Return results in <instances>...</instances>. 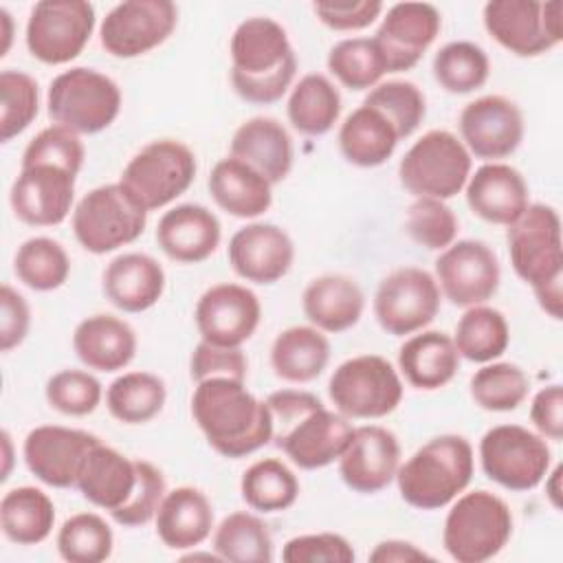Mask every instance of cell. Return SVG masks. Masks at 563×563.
Listing matches in <instances>:
<instances>
[{
  "label": "cell",
  "instance_id": "cell-7",
  "mask_svg": "<svg viewBox=\"0 0 563 563\" xmlns=\"http://www.w3.org/2000/svg\"><path fill=\"white\" fill-rule=\"evenodd\" d=\"M147 209L121 185L110 183L90 189L73 209V233L79 246L92 255L112 253L141 238Z\"/></svg>",
  "mask_w": 563,
  "mask_h": 563
},
{
  "label": "cell",
  "instance_id": "cell-52",
  "mask_svg": "<svg viewBox=\"0 0 563 563\" xmlns=\"http://www.w3.org/2000/svg\"><path fill=\"white\" fill-rule=\"evenodd\" d=\"M86 158V147L79 139V134H75L68 128L62 125H48L44 130H40L29 145L22 152V165H37V163H48V165H57L64 167L73 174H79L81 165Z\"/></svg>",
  "mask_w": 563,
  "mask_h": 563
},
{
  "label": "cell",
  "instance_id": "cell-43",
  "mask_svg": "<svg viewBox=\"0 0 563 563\" xmlns=\"http://www.w3.org/2000/svg\"><path fill=\"white\" fill-rule=\"evenodd\" d=\"M15 277L37 292L57 290L70 275V260L66 249L53 238H29L13 257Z\"/></svg>",
  "mask_w": 563,
  "mask_h": 563
},
{
  "label": "cell",
  "instance_id": "cell-20",
  "mask_svg": "<svg viewBox=\"0 0 563 563\" xmlns=\"http://www.w3.org/2000/svg\"><path fill=\"white\" fill-rule=\"evenodd\" d=\"M77 174L48 165H24L9 191L13 216L29 227L62 224L73 211Z\"/></svg>",
  "mask_w": 563,
  "mask_h": 563
},
{
  "label": "cell",
  "instance_id": "cell-37",
  "mask_svg": "<svg viewBox=\"0 0 563 563\" xmlns=\"http://www.w3.org/2000/svg\"><path fill=\"white\" fill-rule=\"evenodd\" d=\"M55 526L53 499L35 486H18L0 499L2 534L18 545H35L48 539Z\"/></svg>",
  "mask_w": 563,
  "mask_h": 563
},
{
  "label": "cell",
  "instance_id": "cell-51",
  "mask_svg": "<svg viewBox=\"0 0 563 563\" xmlns=\"http://www.w3.org/2000/svg\"><path fill=\"white\" fill-rule=\"evenodd\" d=\"M44 396L55 411L81 418L99 407L103 398V387L99 378L92 376L90 372L62 369L46 380Z\"/></svg>",
  "mask_w": 563,
  "mask_h": 563
},
{
  "label": "cell",
  "instance_id": "cell-34",
  "mask_svg": "<svg viewBox=\"0 0 563 563\" xmlns=\"http://www.w3.org/2000/svg\"><path fill=\"white\" fill-rule=\"evenodd\" d=\"M398 369L411 387L433 391L453 380L460 369V354L446 332L420 330L400 345Z\"/></svg>",
  "mask_w": 563,
  "mask_h": 563
},
{
  "label": "cell",
  "instance_id": "cell-61",
  "mask_svg": "<svg viewBox=\"0 0 563 563\" xmlns=\"http://www.w3.org/2000/svg\"><path fill=\"white\" fill-rule=\"evenodd\" d=\"M0 22H2V37H4V46L0 48V57H4L7 55V51H9V44H11V33H13V20H11V13L2 7L0 9Z\"/></svg>",
  "mask_w": 563,
  "mask_h": 563
},
{
  "label": "cell",
  "instance_id": "cell-49",
  "mask_svg": "<svg viewBox=\"0 0 563 563\" xmlns=\"http://www.w3.org/2000/svg\"><path fill=\"white\" fill-rule=\"evenodd\" d=\"M40 110L37 81L22 70L7 68L0 73V139L9 143L22 134Z\"/></svg>",
  "mask_w": 563,
  "mask_h": 563
},
{
  "label": "cell",
  "instance_id": "cell-28",
  "mask_svg": "<svg viewBox=\"0 0 563 563\" xmlns=\"http://www.w3.org/2000/svg\"><path fill=\"white\" fill-rule=\"evenodd\" d=\"M106 299L123 312L150 310L165 292V271L147 253H121L101 277Z\"/></svg>",
  "mask_w": 563,
  "mask_h": 563
},
{
  "label": "cell",
  "instance_id": "cell-27",
  "mask_svg": "<svg viewBox=\"0 0 563 563\" xmlns=\"http://www.w3.org/2000/svg\"><path fill=\"white\" fill-rule=\"evenodd\" d=\"M464 189L468 209L490 224L510 227L530 205L528 183L506 163H484L468 176Z\"/></svg>",
  "mask_w": 563,
  "mask_h": 563
},
{
  "label": "cell",
  "instance_id": "cell-14",
  "mask_svg": "<svg viewBox=\"0 0 563 563\" xmlns=\"http://www.w3.org/2000/svg\"><path fill=\"white\" fill-rule=\"evenodd\" d=\"M95 22V7L86 0L35 2L26 20V48L42 64H68L86 48Z\"/></svg>",
  "mask_w": 563,
  "mask_h": 563
},
{
  "label": "cell",
  "instance_id": "cell-22",
  "mask_svg": "<svg viewBox=\"0 0 563 563\" xmlns=\"http://www.w3.org/2000/svg\"><path fill=\"white\" fill-rule=\"evenodd\" d=\"M442 29L440 11L429 2L391 4L374 35L387 73L413 68Z\"/></svg>",
  "mask_w": 563,
  "mask_h": 563
},
{
  "label": "cell",
  "instance_id": "cell-19",
  "mask_svg": "<svg viewBox=\"0 0 563 563\" xmlns=\"http://www.w3.org/2000/svg\"><path fill=\"white\" fill-rule=\"evenodd\" d=\"M194 319L202 341L240 347L255 334L262 319V303L251 288L222 282L200 295Z\"/></svg>",
  "mask_w": 563,
  "mask_h": 563
},
{
  "label": "cell",
  "instance_id": "cell-5",
  "mask_svg": "<svg viewBox=\"0 0 563 563\" xmlns=\"http://www.w3.org/2000/svg\"><path fill=\"white\" fill-rule=\"evenodd\" d=\"M473 446L464 435L444 433L424 442L396 471L398 493L411 508L440 510L471 484Z\"/></svg>",
  "mask_w": 563,
  "mask_h": 563
},
{
  "label": "cell",
  "instance_id": "cell-45",
  "mask_svg": "<svg viewBox=\"0 0 563 563\" xmlns=\"http://www.w3.org/2000/svg\"><path fill=\"white\" fill-rule=\"evenodd\" d=\"M328 70L350 90H372L387 66L374 37H347L330 48Z\"/></svg>",
  "mask_w": 563,
  "mask_h": 563
},
{
  "label": "cell",
  "instance_id": "cell-40",
  "mask_svg": "<svg viewBox=\"0 0 563 563\" xmlns=\"http://www.w3.org/2000/svg\"><path fill=\"white\" fill-rule=\"evenodd\" d=\"M451 339L460 358L473 363H490L508 350L510 328L497 308L479 303L466 308Z\"/></svg>",
  "mask_w": 563,
  "mask_h": 563
},
{
  "label": "cell",
  "instance_id": "cell-2",
  "mask_svg": "<svg viewBox=\"0 0 563 563\" xmlns=\"http://www.w3.org/2000/svg\"><path fill=\"white\" fill-rule=\"evenodd\" d=\"M191 416L209 446L222 457H244L271 442L273 422L266 400L255 398L244 380L207 378L196 383Z\"/></svg>",
  "mask_w": 563,
  "mask_h": 563
},
{
  "label": "cell",
  "instance_id": "cell-58",
  "mask_svg": "<svg viewBox=\"0 0 563 563\" xmlns=\"http://www.w3.org/2000/svg\"><path fill=\"white\" fill-rule=\"evenodd\" d=\"M530 422L539 435L559 442L563 438V389L552 383L539 389L530 405Z\"/></svg>",
  "mask_w": 563,
  "mask_h": 563
},
{
  "label": "cell",
  "instance_id": "cell-18",
  "mask_svg": "<svg viewBox=\"0 0 563 563\" xmlns=\"http://www.w3.org/2000/svg\"><path fill=\"white\" fill-rule=\"evenodd\" d=\"M460 141L471 156L497 163L510 156L523 141V114L504 95H484L460 112Z\"/></svg>",
  "mask_w": 563,
  "mask_h": 563
},
{
  "label": "cell",
  "instance_id": "cell-41",
  "mask_svg": "<svg viewBox=\"0 0 563 563\" xmlns=\"http://www.w3.org/2000/svg\"><path fill=\"white\" fill-rule=\"evenodd\" d=\"M213 552L231 563H271L273 537L257 515L238 510L218 523L213 532Z\"/></svg>",
  "mask_w": 563,
  "mask_h": 563
},
{
  "label": "cell",
  "instance_id": "cell-12",
  "mask_svg": "<svg viewBox=\"0 0 563 563\" xmlns=\"http://www.w3.org/2000/svg\"><path fill=\"white\" fill-rule=\"evenodd\" d=\"M479 462L488 479L506 490L526 493L548 475L552 451L543 435L521 424H497L479 440Z\"/></svg>",
  "mask_w": 563,
  "mask_h": 563
},
{
  "label": "cell",
  "instance_id": "cell-29",
  "mask_svg": "<svg viewBox=\"0 0 563 563\" xmlns=\"http://www.w3.org/2000/svg\"><path fill=\"white\" fill-rule=\"evenodd\" d=\"M231 156L244 161L275 185L292 169V139L277 119L253 117L233 132Z\"/></svg>",
  "mask_w": 563,
  "mask_h": 563
},
{
  "label": "cell",
  "instance_id": "cell-30",
  "mask_svg": "<svg viewBox=\"0 0 563 563\" xmlns=\"http://www.w3.org/2000/svg\"><path fill=\"white\" fill-rule=\"evenodd\" d=\"M73 350L88 369L119 372L136 354V334L128 321L99 312L77 323Z\"/></svg>",
  "mask_w": 563,
  "mask_h": 563
},
{
  "label": "cell",
  "instance_id": "cell-56",
  "mask_svg": "<svg viewBox=\"0 0 563 563\" xmlns=\"http://www.w3.org/2000/svg\"><path fill=\"white\" fill-rule=\"evenodd\" d=\"M321 24L332 31H361L383 13L380 0H319L312 4Z\"/></svg>",
  "mask_w": 563,
  "mask_h": 563
},
{
  "label": "cell",
  "instance_id": "cell-54",
  "mask_svg": "<svg viewBox=\"0 0 563 563\" xmlns=\"http://www.w3.org/2000/svg\"><path fill=\"white\" fill-rule=\"evenodd\" d=\"M165 493H167V486H165V475L161 473V468L147 460H141V482H139L134 497L130 499L128 506L112 512L110 517L123 528L145 526L156 517V510H158Z\"/></svg>",
  "mask_w": 563,
  "mask_h": 563
},
{
  "label": "cell",
  "instance_id": "cell-44",
  "mask_svg": "<svg viewBox=\"0 0 563 563\" xmlns=\"http://www.w3.org/2000/svg\"><path fill=\"white\" fill-rule=\"evenodd\" d=\"M433 77L446 92L468 95L482 88L490 75V62L482 46L475 42L457 40L444 44L431 64Z\"/></svg>",
  "mask_w": 563,
  "mask_h": 563
},
{
  "label": "cell",
  "instance_id": "cell-46",
  "mask_svg": "<svg viewBox=\"0 0 563 563\" xmlns=\"http://www.w3.org/2000/svg\"><path fill=\"white\" fill-rule=\"evenodd\" d=\"M114 534L97 512L68 517L57 532V552L68 563H101L110 559Z\"/></svg>",
  "mask_w": 563,
  "mask_h": 563
},
{
  "label": "cell",
  "instance_id": "cell-38",
  "mask_svg": "<svg viewBox=\"0 0 563 563\" xmlns=\"http://www.w3.org/2000/svg\"><path fill=\"white\" fill-rule=\"evenodd\" d=\"M286 114L290 125L306 136H323L341 114L339 88L321 73L303 75L290 90Z\"/></svg>",
  "mask_w": 563,
  "mask_h": 563
},
{
  "label": "cell",
  "instance_id": "cell-50",
  "mask_svg": "<svg viewBox=\"0 0 563 563\" xmlns=\"http://www.w3.org/2000/svg\"><path fill=\"white\" fill-rule=\"evenodd\" d=\"M405 229L416 244L429 251H444L455 242L460 222L444 200L416 198L407 209Z\"/></svg>",
  "mask_w": 563,
  "mask_h": 563
},
{
  "label": "cell",
  "instance_id": "cell-13",
  "mask_svg": "<svg viewBox=\"0 0 563 563\" xmlns=\"http://www.w3.org/2000/svg\"><path fill=\"white\" fill-rule=\"evenodd\" d=\"M563 4L559 0H490L484 4V29L517 57H537L561 44Z\"/></svg>",
  "mask_w": 563,
  "mask_h": 563
},
{
  "label": "cell",
  "instance_id": "cell-36",
  "mask_svg": "<svg viewBox=\"0 0 563 563\" xmlns=\"http://www.w3.org/2000/svg\"><path fill=\"white\" fill-rule=\"evenodd\" d=\"M330 361V341L314 325L282 330L271 345V367L286 383H310Z\"/></svg>",
  "mask_w": 563,
  "mask_h": 563
},
{
  "label": "cell",
  "instance_id": "cell-39",
  "mask_svg": "<svg viewBox=\"0 0 563 563\" xmlns=\"http://www.w3.org/2000/svg\"><path fill=\"white\" fill-rule=\"evenodd\" d=\"M167 400L163 378L150 372H125L106 389L110 416L123 424H145L156 418Z\"/></svg>",
  "mask_w": 563,
  "mask_h": 563
},
{
  "label": "cell",
  "instance_id": "cell-16",
  "mask_svg": "<svg viewBox=\"0 0 563 563\" xmlns=\"http://www.w3.org/2000/svg\"><path fill=\"white\" fill-rule=\"evenodd\" d=\"M176 22L178 7L169 0H125L106 13L99 42L112 57H141L161 46L174 33Z\"/></svg>",
  "mask_w": 563,
  "mask_h": 563
},
{
  "label": "cell",
  "instance_id": "cell-23",
  "mask_svg": "<svg viewBox=\"0 0 563 563\" xmlns=\"http://www.w3.org/2000/svg\"><path fill=\"white\" fill-rule=\"evenodd\" d=\"M339 462V475L347 488L361 495L380 493L396 479L400 444L394 431L380 424L354 427Z\"/></svg>",
  "mask_w": 563,
  "mask_h": 563
},
{
  "label": "cell",
  "instance_id": "cell-17",
  "mask_svg": "<svg viewBox=\"0 0 563 563\" xmlns=\"http://www.w3.org/2000/svg\"><path fill=\"white\" fill-rule=\"evenodd\" d=\"M501 279L495 251L482 240H457L435 260V282L440 292L460 308L488 301Z\"/></svg>",
  "mask_w": 563,
  "mask_h": 563
},
{
  "label": "cell",
  "instance_id": "cell-35",
  "mask_svg": "<svg viewBox=\"0 0 563 563\" xmlns=\"http://www.w3.org/2000/svg\"><path fill=\"white\" fill-rule=\"evenodd\" d=\"M396 128L376 108L361 103L339 128V150L356 167H378L387 163L398 145Z\"/></svg>",
  "mask_w": 563,
  "mask_h": 563
},
{
  "label": "cell",
  "instance_id": "cell-59",
  "mask_svg": "<svg viewBox=\"0 0 563 563\" xmlns=\"http://www.w3.org/2000/svg\"><path fill=\"white\" fill-rule=\"evenodd\" d=\"M369 561L372 563H411V561H433V556L420 550L411 541L387 539V541H380L369 552Z\"/></svg>",
  "mask_w": 563,
  "mask_h": 563
},
{
  "label": "cell",
  "instance_id": "cell-3",
  "mask_svg": "<svg viewBox=\"0 0 563 563\" xmlns=\"http://www.w3.org/2000/svg\"><path fill=\"white\" fill-rule=\"evenodd\" d=\"M231 86L249 103L279 101L297 73V57L286 29L266 15L240 22L229 42Z\"/></svg>",
  "mask_w": 563,
  "mask_h": 563
},
{
  "label": "cell",
  "instance_id": "cell-11",
  "mask_svg": "<svg viewBox=\"0 0 563 563\" xmlns=\"http://www.w3.org/2000/svg\"><path fill=\"white\" fill-rule=\"evenodd\" d=\"M196 154L176 139L143 145L123 167L119 183L147 209H161L183 196L196 178Z\"/></svg>",
  "mask_w": 563,
  "mask_h": 563
},
{
  "label": "cell",
  "instance_id": "cell-26",
  "mask_svg": "<svg viewBox=\"0 0 563 563\" xmlns=\"http://www.w3.org/2000/svg\"><path fill=\"white\" fill-rule=\"evenodd\" d=\"M222 227L218 216L194 202L176 205L165 211L156 227V242L161 251L180 264H198L216 253L220 246Z\"/></svg>",
  "mask_w": 563,
  "mask_h": 563
},
{
  "label": "cell",
  "instance_id": "cell-9",
  "mask_svg": "<svg viewBox=\"0 0 563 563\" xmlns=\"http://www.w3.org/2000/svg\"><path fill=\"white\" fill-rule=\"evenodd\" d=\"M471 176V154L449 130L424 132L398 165L400 185L416 198L449 200Z\"/></svg>",
  "mask_w": 563,
  "mask_h": 563
},
{
  "label": "cell",
  "instance_id": "cell-31",
  "mask_svg": "<svg viewBox=\"0 0 563 563\" xmlns=\"http://www.w3.org/2000/svg\"><path fill=\"white\" fill-rule=\"evenodd\" d=\"M156 534L169 550H191L200 545L213 528V506L196 486L167 490L156 517Z\"/></svg>",
  "mask_w": 563,
  "mask_h": 563
},
{
  "label": "cell",
  "instance_id": "cell-32",
  "mask_svg": "<svg viewBox=\"0 0 563 563\" xmlns=\"http://www.w3.org/2000/svg\"><path fill=\"white\" fill-rule=\"evenodd\" d=\"M306 319L321 332H345L358 323L365 308L361 286L339 273L314 277L301 295Z\"/></svg>",
  "mask_w": 563,
  "mask_h": 563
},
{
  "label": "cell",
  "instance_id": "cell-8",
  "mask_svg": "<svg viewBox=\"0 0 563 563\" xmlns=\"http://www.w3.org/2000/svg\"><path fill=\"white\" fill-rule=\"evenodd\" d=\"M46 110L55 125L75 134H97L119 117L121 90L112 77L95 68L75 66L51 81Z\"/></svg>",
  "mask_w": 563,
  "mask_h": 563
},
{
  "label": "cell",
  "instance_id": "cell-6",
  "mask_svg": "<svg viewBox=\"0 0 563 563\" xmlns=\"http://www.w3.org/2000/svg\"><path fill=\"white\" fill-rule=\"evenodd\" d=\"M512 537V512L490 490H471L453 499L442 528V545L457 563H484Z\"/></svg>",
  "mask_w": 563,
  "mask_h": 563
},
{
  "label": "cell",
  "instance_id": "cell-62",
  "mask_svg": "<svg viewBox=\"0 0 563 563\" xmlns=\"http://www.w3.org/2000/svg\"><path fill=\"white\" fill-rule=\"evenodd\" d=\"M2 451H4V468H2V482L9 477L11 473V462H13V449H11V435L4 429L2 431Z\"/></svg>",
  "mask_w": 563,
  "mask_h": 563
},
{
  "label": "cell",
  "instance_id": "cell-57",
  "mask_svg": "<svg viewBox=\"0 0 563 563\" xmlns=\"http://www.w3.org/2000/svg\"><path fill=\"white\" fill-rule=\"evenodd\" d=\"M31 325V310L26 299L13 290L9 284L0 288V350L9 352L18 347Z\"/></svg>",
  "mask_w": 563,
  "mask_h": 563
},
{
  "label": "cell",
  "instance_id": "cell-25",
  "mask_svg": "<svg viewBox=\"0 0 563 563\" xmlns=\"http://www.w3.org/2000/svg\"><path fill=\"white\" fill-rule=\"evenodd\" d=\"M141 482V460H130L101 440L88 451L75 488L110 515L130 504Z\"/></svg>",
  "mask_w": 563,
  "mask_h": 563
},
{
  "label": "cell",
  "instance_id": "cell-42",
  "mask_svg": "<svg viewBox=\"0 0 563 563\" xmlns=\"http://www.w3.org/2000/svg\"><path fill=\"white\" fill-rule=\"evenodd\" d=\"M240 493L249 508L260 512H279L297 501L299 479L282 460L264 457L242 473Z\"/></svg>",
  "mask_w": 563,
  "mask_h": 563
},
{
  "label": "cell",
  "instance_id": "cell-47",
  "mask_svg": "<svg viewBox=\"0 0 563 563\" xmlns=\"http://www.w3.org/2000/svg\"><path fill=\"white\" fill-rule=\"evenodd\" d=\"M530 391V378L515 363H488L471 376V398L486 411H515Z\"/></svg>",
  "mask_w": 563,
  "mask_h": 563
},
{
  "label": "cell",
  "instance_id": "cell-4",
  "mask_svg": "<svg viewBox=\"0 0 563 563\" xmlns=\"http://www.w3.org/2000/svg\"><path fill=\"white\" fill-rule=\"evenodd\" d=\"M512 271L523 279L541 310L563 317V240L561 220L554 207L534 202L508 227L506 233Z\"/></svg>",
  "mask_w": 563,
  "mask_h": 563
},
{
  "label": "cell",
  "instance_id": "cell-10",
  "mask_svg": "<svg viewBox=\"0 0 563 563\" xmlns=\"http://www.w3.org/2000/svg\"><path fill=\"white\" fill-rule=\"evenodd\" d=\"M328 396L350 420H376L391 413L402 400V380L394 365L378 354H358L343 361L330 376Z\"/></svg>",
  "mask_w": 563,
  "mask_h": 563
},
{
  "label": "cell",
  "instance_id": "cell-55",
  "mask_svg": "<svg viewBox=\"0 0 563 563\" xmlns=\"http://www.w3.org/2000/svg\"><path fill=\"white\" fill-rule=\"evenodd\" d=\"M249 361L240 347H222L200 341L189 358V376L200 383L207 378L244 380Z\"/></svg>",
  "mask_w": 563,
  "mask_h": 563
},
{
  "label": "cell",
  "instance_id": "cell-60",
  "mask_svg": "<svg viewBox=\"0 0 563 563\" xmlns=\"http://www.w3.org/2000/svg\"><path fill=\"white\" fill-rule=\"evenodd\" d=\"M545 479V495L554 508H561V466H554V471L543 477Z\"/></svg>",
  "mask_w": 563,
  "mask_h": 563
},
{
  "label": "cell",
  "instance_id": "cell-24",
  "mask_svg": "<svg viewBox=\"0 0 563 563\" xmlns=\"http://www.w3.org/2000/svg\"><path fill=\"white\" fill-rule=\"evenodd\" d=\"M227 255L238 277L253 284H275L290 271L295 244L282 227L251 222L231 235Z\"/></svg>",
  "mask_w": 563,
  "mask_h": 563
},
{
  "label": "cell",
  "instance_id": "cell-21",
  "mask_svg": "<svg viewBox=\"0 0 563 563\" xmlns=\"http://www.w3.org/2000/svg\"><path fill=\"white\" fill-rule=\"evenodd\" d=\"M99 442L95 433L59 427L40 424L31 429L22 444L26 468L46 486L73 488L88 451Z\"/></svg>",
  "mask_w": 563,
  "mask_h": 563
},
{
  "label": "cell",
  "instance_id": "cell-53",
  "mask_svg": "<svg viewBox=\"0 0 563 563\" xmlns=\"http://www.w3.org/2000/svg\"><path fill=\"white\" fill-rule=\"evenodd\" d=\"M282 559L286 563H352L356 554L343 534L314 532L288 539Z\"/></svg>",
  "mask_w": 563,
  "mask_h": 563
},
{
  "label": "cell",
  "instance_id": "cell-15",
  "mask_svg": "<svg viewBox=\"0 0 563 563\" xmlns=\"http://www.w3.org/2000/svg\"><path fill=\"white\" fill-rule=\"evenodd\" d=\"M440 295L429 271L402 266L380 279L374 295V317L387 334H416L438 317Z\"/></svg>",
  "mask_w": 563,
  "mask_h": 563
},
{
  "label": "cell",
  "instance_id": "cell-33",
  "mask_svg": "<svg viewBox=\"0 0 563 563\" xmlns=\"http://www.w3.org/2000/svg\"><path fill=\"white\" fill-rule=\"evenodd\" d=\"M213 202L233 218H257L273 205V185L240 158H220L207 180Z\"/></svg>",
  "mask_w": 563,
  "mask_h": 563
},
{
  "label": "cell",
  "instance_id": "cell-48",
  "mask_svg": "<svg viewBox=\"0 0 563 563\" xmlns=\"http://www.w3.org/2000/svg\"><path fill=\"white\" fill-rule=\"evenodd\" d=\"M365 106L376 108L396 128L398 139L411 136L427 114L422 90L407 79L380 81L363 99Z\"/></svg>",
  "mask_w": 563,
  "mask_h": 563
},
{
  "label": "cell",
  "instance_id": "cell-1",
  "mask_svg": "<svg viewBox=\"0 0 563 563\" xmlns=\"http://www.w3.org/2000/svg\"><path fill=\"white\" fill-rule=\"evenodd\" d=\"M271 411V442L286 457L303 468L314 471L341 457L352 438V422L336 409L325 405L303 389H279L266 398Z\"/></svg>",
  "mask_w": 563,
  "mask_h": 563
}]
</instances>
